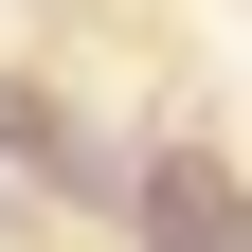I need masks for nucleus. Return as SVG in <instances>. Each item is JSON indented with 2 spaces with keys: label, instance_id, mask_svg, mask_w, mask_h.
Segmentation results:
<instances>
[{
  "label": "nucleus",
  "instance_id": "obj_3",
  "mask_svg": "<svg viewBox=\"0 0 252 252\" xmlns=\"http://www.w3.org/2000/svg\"><path fill=\"white\" fill-rule=\"evenodd\" d=\"M216 252H252V198H234V216H216Z\"/></svg>",
  "mask_w": 252,
  "mask_h": 252
},
{
  "label": "nucleus",
  "instance_id": "obj_2",
  "mask_svg": "<svg viewBox=\"0 0 252 252\" xmlns=\"http://www.w3.org/2000/svg\"><path fill=\"white\" fill-rule=\"evenodd\" d=\"M126 216H144V252H216V216H234V180H216L198 144H162V162H126Z\"/></svg>",
  "mask_w": 252,
  "mask_h": 252
},
{
  "label": "nucleus",
  "instance_id": "obj_1",
  "mask_svg": "<svg viewBox=\"0 0 252 252\" xmlns=\"http://www.w3.org/2000/svg\"><path fill=\"white\" fill-rule=\"evenodd\" d=\"M0 144H18L54 198H126V144H108V126H72L54 90H0Z\"/></svg>",
  "mask_w": 252,
  "mask_h": 252
}]
</instances>
